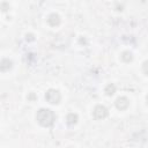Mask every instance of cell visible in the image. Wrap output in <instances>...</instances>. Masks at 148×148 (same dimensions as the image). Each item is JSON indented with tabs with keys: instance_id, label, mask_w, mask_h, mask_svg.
Masks as SVG:
<instances>
[{
	"instance_id": "1",
	"label": "cell",
	"mask_w": 148,
	"mask_h": 148,
	"mask_svg": "<svg viewBox=\"0 0 148 148\" xmlns=\"http://www.w3.org/2000/svg\"><path fill=\"white\" fill-rule=\"evenodd\" d=\"M36 119L42 126L49 127V126L53 125V123L56 120V114L50 109H39L36 113Z\"/></svg>"
},
{
	"instance_id": "2",
	"label": "cell",
	"mask_w": 148,
	"mask_h": 148,
	"mask_svg": "<svg viewBox=\"0 0 148 148\" xmlns=\"http://www.w3.org/2000/svg\"><path fill=\"white\" fill-rule=\"evenodd\" d=\"M45 99L51 104H58L61 99V95L56 89H49L45 94Z\"/></svg>"
},
{
	"instance_id": "3",
	"label": "cell",
	"mask_w": 148,
	"mask_h": 148,
	"mask_svg": "<svg viewBox=\"0 0 148 148\" xmlns=\"http://www.w3.org/2000/svg\"><path fill=\"white\" fill-rule=\"evenodd\" d=\"M92 114H94V117L96 118V119H104L105 117H108V114H109V111H108V109L104 106V105H96L95 108H94V111H92Z\"/></svg>"
},
{
	"instance_id": "4",
	"label": "cell",
	"mask_w": 148,
	"mask_h": 148,
	"mask_svg": "<svg viewBox=\"0 0 148 148\" xmlns=\"http://www.w3.org/2000/svg\"><path fill=\"white\" fill-rule=\"evenodd\" d=\"M130 105V101L126 97H118L116 99V106L118 110H126Z\"/></svg>"
},
{
	"instance_id": "5",
	"label": "cell",
	"mask_w": 148,
	"mask_h": 148,
	"mask_svg": "<svg viewBox=\"0 0 148 148\" xmlns=\"http://www.w3.org/2000/svg\"><path fill=\"white\" fill-rule=\"evenodd\" d=\"M47 23L51 25V27H57L60 24V16L56 13H52L49 15L47 17Z\"/></svg>"
},
{
	"instance_id": "6",
	"label": "cell",
	"mask_w": 148,
	"mask_h": 148,
	"mask_svg": "<svg viewBox=\"0 0 148 148\" xmlns=\"http://www.w3.org/2000/svg\"><path fill=\"white\" fill-rule=\"evenodd\" d=\"M77 119H79L77 114L74 113V112H71V113H68L67 117H66V123H67L68 125H75V124L77 123Z\"/></svg>"
},
{
	"instance_id": "7",
	"label": "cell",
	"mask_w": 148,
	"mask_h": 148,
	"mask_svg": "<svg viewBox=\"0 0 148 148\" xmlns=\"http://www.w3.org/2000/svg\"><path fill=\"white\" fill-rule=\"evenodd\" d=\"M12 65H13V62H12L9 59H2V60H1V65H0L1 71H2V72L9 71V69L12 68Z\"/></svg>"
},
{
	"instance_id": "8",
	"label": "cell",
	"mask_w": 148,
	"mask_h": 148,
	"mask_svg": "<svg viewBox=\"0 0 148 148\" xmlns=\"http://www.w3.org/2000/svg\"><path fill=\"white\" fill-rule=\"evenodd\" d=\"M121 60L125 62H131L133 60V54L130 51H124L121 53Z\"/></svg>"
},
{
	"instance_id": "9",
	"label": "cell",
	"mask_w": 148,
	"mask_h": 148,
	"mask_svg": "<svg viewBox=\"0 0 148 148\" xmlns=\"http://www.w3.org/2000/svg\"><path fill=\"white\" fill-rule=\"evenodd\" d=\"M104 91H105V94H106L108 96H112V95L116 92V86H114L113 83H110V84H108V86L105 87Z\"/></svg>"
},
{
	"instance_id": "10",
	"label": "cell",
	"mask_w": 148,
	"mask_h": 148,
	"mask_svg": "<svg viewBox=\"0 0 148 148\" xmlns=\"http://www.w3.org/2000/svg\"><path fill=\"white\" fill-rule=\"evenodd\" d=\"M142 71H143V73H145L146 75H148V60H146V61L143 62V65H142Z\"/></svg>"
},
{
	"instance_id": "11",
	"label": "cell",
	"mask_w": 148,
	"mask_h": 148,
	"mask_svg": "<svg viewBox=\"0 0 148 148\" xmlns=\"http://www.w3.org/2000/svg\"><path fill=\"white\" fill-rule=\"evenodd\" d=\"M28 39H30V40H34L35 38H34V35H31V34H29V35H27V40Z\"/></svg>"
},
{
	"instance_id": "12",
	"label": "cell",
	"mask_w": 148,
	"mask_h": 148,
	"mask_svg": "<svg viewBox=\"0 0 148 148\" xmlns=\"http://www.w3.org/2000/svg\"><path fill=\"white\" fill-rule=\"evenodd\" d=\"M146 101H147V104H148V95L146 96Z\"/></svg>"
}]
</instances>
